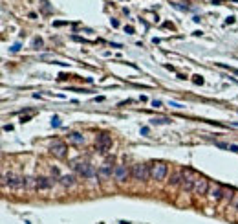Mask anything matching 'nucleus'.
Returning <instances> with one entry per match:
<instances>
[{"label":"nucleus","mask_w":238,"mask_h":224,"mask_svg":"<svg viewBox=\"0 0 238 224\" xmlns=\"http://www.w3.org/2000/svg\"><path fill=\"white\" fill-rule=\"evenodd\" d=\"M33 46H35V48H39V46H42V40H40V39H35V40H33Z\"/></svg>","instance_id":"20"},{"label":"nucleus","mask_w":238,"mask_h":224,"mask_svg":"<svg viewBox=\"0 0 238 224\" xmlns=\"http://www.w3.org/2000/svg\"><path fill=\"white\" fill-rule=\"evenodd\" d=\"M112 147V136L108 132H101L97 140H95V149H97L99 153H108Z\"/></svg>","instance_id":"5"},{"label":"nucleus","mask_w":238,"mask_h":224,"mask_svg":"<svg viewBox=\"0 0 238 224\" xmlns=\"http://www.w3.org/2000/svg\"><path fill=\"white\" fill-rule=\"evenodd\" d=\"M51 175L53 176H59V169L57 167H51Z\"/></svg>","instance_id":"23"},{"label":"nucleus","mask_w":238,"mask_h":224,"mask_svg":"<svg viewBox=\"0 0 238 224\" xmlns=\"http://www.w3.org/2000/svg\"><path fill=\"white\" fill-rule=\"evenodd\" d=\"M73 169H75V173L79 176H83V178H93V176L97 175L95 169H93V165H90L84 160H75L73 162Z\"/></svg>","instance_id":"1"},{"label":"nucleus","mask_w":238,"mask_h":224,"mask_svg":"<svg viewBox=\"0 0 238 224\" xmlns=\"http://www.w3.org/2000/svg\"><path fill=\"white\" fill-rule=\"evenodd\" d=\"M207 195L211 196V199H214V200H220V199H223V187L220 184H211Z\"/></svg>","instance_id":"11"},{"label":"nucleus","mask_w":238,"mask_h":224,"mask_svg":"<svg viewBox=\"0 0 238 224\" xmlns=\"http://www.w3.org/2000/svg\"><path fill=\"white\" fill-rule=\"evenodd\" d=\"M125 31H126V33H134V28H132V26H126Z\"/></svg>","instance_id":"26"},{"label":"nucleus","mask_w":238,"mask_h":224,"mask_svg":"<svg viewBox=\"0 0 238 224\" xmlns=\"http://www.w3.org/2000/svg\"><path fill=\"white\" fill-rule=\"evenodd\" d=\"M194 182H196V178L192 176V173H190V169H185V171H183V182H181V189H183V191H192V189H194Z\"/></svg>","instance_id":"8"},{"label":"nucleus","mask_w":238,"mask_h":224,"mask_svg":"<svg viewBox=\"0 0 238 224\" xmlns=\"http://www.w3.org/2000/svg\"><path fill=\"white\" fill-rule=\"evenodd\" d=\"M194 83H196V85H201V83H203V79H201L200 76H196V77H194Z\"/></svg>","instance_id":"21"},{"label":"nucleus","mask_w":238,"mask_h":224,"mask_svg":"<svg viewBox=\"0 0 238 224\" xmlns=\"http://www.w3.org/2000/svg\"><path fill=\"white\" fill-rule=\"evenodd\" d=\"M234 189L233 187H223V199H225V200H233L234 199Z\"/></svg>","instance_id":"16"},{"label":"nucleus","mask_w":238,"mask_h":224,"mask_svg":"<svg viewBox=\"0 0 238 224\" xmlns=\"http://www.w3.org/2000/svg\"><path fill=\"white\" fill-rule=\"evenodd\" d=\"M181 182H183V171H176L171 178V186H178Z\"/></svg>","instance_id":"15"},{"label":"nucleus","mask_w":238,"mask_h":224,"mask_svg":"<svg viewBox=\"0 0 238 224\" xmlns=\"http://www.w3.org/2000/svg\"><path fill=\"white\" fill-rule=\"evenodd\" d=\"M229 151H233V153H238V145H229Z\"/></svg>","instance_id":"24"},{"label":"nucleus","mask_w":238,"mask_h":224,"mask_svg":"<svg viewBox=\"0 0 238 224\" xmlns=\"http://www.w3.org/2000/svg\"><path fill=\"white\" fill-rule=\"evenodd\" d=\"M168 121H171L168 118H154L152 123H168Z\"/></svg>","instance_id":"17"},{"label":"nucleus","mask_w":238,"mask_h":224,"mask_svg":"<svg viewBox=\"0 0 238 224\" xmlns=\"http://www.w3.org/2000/svg\"><path fill=\"white\" fill-rule=\"evenodd\" d=\"M209 186H211L209 180L203 178V176H200V178H196V182H194V189H192V191H194L196 195H207Z\"/></svg>","instance_id":"9"},{"label":"nucleus","mask_w":238,"mask_h":224,"mask_svg":"<svg viewBox=\"0 0 238 224\" xmlns=\"http://www.w3.org/2000/svg\"><path fill=\"white\" fill-rule=\"evenodd\" d=\"M51 127H60V121H59V116H53V118H51Z\"/></svg>","instance_id":"18"},{"label":"nucleus","mask_w":238,"mask_h":224,"mask_svg":"<svg viewBox=\"0 0 238 224\" xmlns=\"http://www.w3.org/2000/svg\"><path fill=\"white\" fill-rule=\"evenodd\" d=\"M167 164H163V162H152L150 164V178L154 180H165L167 176Z\"/></svg>","instance_id":"4"},{"label":"nucleus","mask_w":238,"mask_h":224,"mask_svg":"<svg viewBox=\"0 0 238 224\" xmlns=\"http://www.w3.org/2000/svg\"><path fill=\"white\" fill-rule=\"evenodd\" d=\"M231 204H233V206H234V209H238V193L234 195V199H233V200H231Z\"/></svg>","instance_id":"19"},{"label":"nucleus","mask_w":238,"mask_h":224,"mask_svg":"<svg viewBox=\"0 0 238 224\" xmlns=\"http://www.w3.org/2000/svg\"><path fill=\"white\" fill-rule=\"evenodd\" d=\"M132 178L138 182H147L150 178V165L148 164H138L132 169Z\"/></svg>","instance_id":"3"},{"label":"nucleus","mask_w":238,"mask_h":224,"mask_svg":"<svg viewBox=\"0 0 238 224\" xmlns=\"http://www.w3.org/2000/svg\"><path fill=\"white\" fill-rule=\"evenodd\" d=\"M59 180H60V186H64V187H73V184H75V176L73 175H64Z\"/></svg>","instance_id":"14"},{"label":"nucleus","mask_w":238,"mask_h":224,"mask_svg":"<svg viewBox=\"0 0 238 224\" xmlns=\"http://www.w3.org/2000/svg\"><path fill=\"white\" fill-rule=\"evenodd\" d=\"M141 134H148V127H143L141 129Z\"/></svg>","instance_id":"28"},{"label":"nucleus","mask_w":238,"mask_h":224,"mask_svg":"<svg viewBox=\"0 0 238 224\" xmlns=\"http://www.w3.org/2000/svg\"><path fill=\"white\" fill-rule=\"evenodd\" d=\"M171 107H174V108H181V105L176 103V101H171Z\"/></svg>","instance_id":"25"},{"label":"nucleus","mask_w":238,"mask_h":224,"mask_svg":"<svg viewBox=\"0 0 238 224\" xmlns=\"http://www.w3.org/2000/svg\"><path fill=\"white\" fill-rule=\"evenodd\" d=\"M18 50H20V44H15V46L11 48V52H18Z\"/></svg>","instance_id":"27"},{"label":"nucleus","mask_w":238,"mask_h":224,"mask_svg":"<svg viewBox=\"0 0 238 224\" xmlns=\"http://www.w3.org/2000/svg\"><path fill=\"white\" fill-rule=\"evenodd\" d=\"M128 176H132V171H128L126 165H117L114 171V178L119 182V184H123V182L128 180Z\"/></svg>","instance_id":"7"},{"label":"nucleus","mask_w":238,"mask_h":224,"mask_svg":"<svg viewBox=\"0 0 238 224\" xmlns=\"http://www.w3.org/2000/svg\"><path fill=\"white\" fill-rule=\"evenodd\" d=\"M114 171H115V169H112V164H110V162H105V164L99 167L97 175H99L103 180H106V178H110V176L114 175Z\"/></svg>","instance_id":"12"},{"label":"nucleus","mask_w":238,"mask_h":224,"mask_svg":"<svg viewBox=\"0 0 238 224\" xmlns=\"http://www.w3.org/2000/svg\"><path fill=\"white\" fill-rule=\"evenodd\" d=\"M152 107H156V108H159V107H161V101H156V99H154V101H152Z\"/></svg>","instance_id":"22"},{"label":"nucleus","mask_w":238,"mask_h":224,"mask_svg":"<svg viewBox=\"0 0 238 224\" xmlns=\"http://www.w3.org/2000/svg\"><path fill=\"white\" fill-rule=\"evenodd\" d=\"M68 140H70L72 143H75V145H83L84 141H86V138H84L81 132H72L70 136H68Z\"/></svg>","instance_id":"13"},{"label":"nucleus","mask_w":238,"mask_h":224,"mask_svg":"<svg viewBox=\"0 0 238 224\" xmlns=\"http://www.w3.org/2000/svg\"><path fill=\"white\" fill-rule=\"evenodd\" d=\"M55 180L48 178V176H37L35 178V189H40V191H46V189H51Z\"/></svg>","instance_id":"10"},{"label":"nucleus","mask_w":238,"mask_h":224,"mask_svg":"<svg viewBox=\"0 0 238 224\" xmlns=\"http://www.w3.org/2000/svg\"><path fill=\"white\" fill-rule=\"evenodd\" d=\"M50 153L53 156H57V158H64V156L68 154V145L64 143V141H60V140H55L50 145Z\"/></svg>","instance_id":"6"},{"label":"nucleus","mask_w":238,"mask_h":224,"mask_svg":"<svg viewBox=\"0 0 238 224\" xmlns=\"http://www.w3.org/2000/svg\"><path fill=\"white\" fill-rule=\"evenodd\" d=\"M4 184L9 186L11 189H24L26 187V178L17 175V173H8V175H4Z\"/></svg>","instance_id":"2"}]
</instances>
